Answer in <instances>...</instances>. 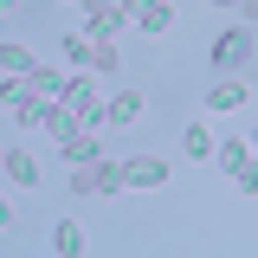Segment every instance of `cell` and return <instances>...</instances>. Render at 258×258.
<instances>
[{
    "label": "cell",
    "instance_id": "1",
    "mask_svg": "<svg viewBox=\"0 0 258 258\" xmlns=\"http://www.w3.org/2000/svg\"><path fill=\"white\" fill-rule=\"evenodd\" d=\"M71 194H129L123 187V161H116V155L71 161Z\"/></svg>",
    "mask_w": 258,
    "mask_h": 258
},
{
    "label": "cell",
    "instance_id": "2",
    "mask_svg": "<svg viewBox=\"0 0 258 258\" xmlns=\"http://www.w3.org/2000/svg\"><path fill=\"white\" fill-rule=\"evenodd\" d=\"M64 58H71V71H116V45L110 39H91V32H64Z\"/></svg>",
    "mask_w": 258,
    "mask_h": 258
},
{
    "label": "cell",
    "instance_id": "3",
    "mask_svg": "<svg viewBox=\"0 0 258 258\" xmlns=\"http://www.w3.org/2000/svg\"><path fill=\"white\" fill-rule=\"evenodd\" d=\"M207 58L220 64V78H239V71H245V64H252V32H220V39H213V52H207Z\"/></svg>",
    "mask_w": 258,
    "mask_h": 258
},
{
    "label": "cell",
    "instance_id": "4",
    "mask_svg": "<svg viewBox=\"0 0 258 258\" xmlns=\"http://www.w3.org/2000/svg\"><path fill=\"white\" fill-rule=\"evenodd\" d=\"M58 103H64V110H71L84 129H97V123H103V103H97V91H91V78H84V71H78V78H64Z\"/></svg>",
    "mask_w": 258,
    "mask_h": 258
},
{
    "label": "cell",
    "instance_id": "5",
    "mask_svg": "<svg viewBox=\"0 0 258 258\" xmlns=\"http://www.w3.org/2000/svg\"><path fill=\"white\" fill-rule=\"evenodd\" d=\"M161 181H168L161 155H123V187H161Z\"/></svg>",
    "mask_w": 258,
    "mask_h": 258
},
{
    "label": "cell",
    "instance_id": "6",
    "mask_svg": "<svg viewBox=\"0 0 258 258\" xmlns=\"http://www.w3.org/2000/svg\"><path fill=\"white\" fill-rule=\"evenodd\" d=\"M142 110H149V97L136 91V84H129V91H116L110 97V103H103V123H116V129H129L136 123V116H142Z\"/></svg>",
    "mask_w": 258,
    "mask_h": 258
},
{
    "label": "cell",
    "instance_id": "7",
    "mask_svg": "<svg viewBox=\"0 0 258 258\" xmlns=\"http://www.w3.org/2000/svg\"><path fill=\"white\" fill-rule=\"evenodd\" d=\"M123 26H129V13L116 7V0L97 7V13H84V32H91V39H110V45H116V32H123Z\"/></svg>",
    "mask_w": 258,
    "mask_h": 258
},
{
    "label": "cell",
    "instance_id": "8",
    "mask_svg": "<svg viewBox=\"0 0 258 258\" xmlns=\"http://www.w3.org/2000/svg\"><path fill=\"white\" fill-rule=\"evenodd\" d=\"M252 103V91L239 84V78H220L213 91H207V110H220V116H232V110H245Z\"/></svg>",
    "mask_w": 258,
    "mask_h": 258
},
{
    "label": "cell",
    "instance_id": "9",
    "mask_svg": "<svg viewBox=\"0 0 258 258\" xmlns=\"http://www.w3.org/2000/svg\"><path fill=\"white\" fill-rule=\"evenodd\" d=\"M84 245H91V239H84L78 220H58V226H52V252H58V258H84Z\"/></svg>",
    "mask_w": 258,
    "mask_h": 258
},
{
    "label": "cell",
    "instance_id": "10",
    "mask_svg": "<svg viewBox=\"0 0 258 258\" xmlns=\"http://www.w3.org/2000/svg\"><path fill=\"white\" fill-rule=\"evenodd\" d=\"M136 26L142 32H168L174 26V0H142V7H136Z\"/></svg>",
    "mask_w": 258,
    "mask_h": 258
},
{
    "label": "cell",
    "instance_id": "11",
    "mask_svg": "<svg viewBox=\"0 0 258 258\" xmlns=\"http://www.w3.org/2000/svg\"><path fill=\"white\" fill-rule=\"evenodd\" d=\"M181 149H187V161H213V149H220V142L207 136V123H187V129H181Z\"/></svg>",
    "mask_w": 258,
    "mask_h": 258
},
{
    "label": "cell",
    "instance_id": "12",
    "mask_svg": "<svg viewBox=\"0 0 258 258\" xmlns=\"http://www.w3.org/2000/svg\"><path fill=\"white\" fill-rule=\"evenodd\" d=\"M0 168H7V174H13L20 187H39V161H32L26 149H7V161H0Z\"/></svg>",
    "mask_w": 258,
    "mask_h": 258
},
{
    "label": "cell",
    "instance_id": "13",
    "mask_svg": "<svg viewBox=\"0 0 258 258\" xmlns=\"http://www.w3.org/2000/svg\"><path fill=\"white\" fill-rule=\"evenodd\" d=\"M58 149H64V161H97V155H103L91 129H78V136H71V142H58Z\"/></svg>",
    "mask_w": 258,
    "mask_h": 258
},
{
    "label": "cell",
    "instance_id": "14",
    "mask_svg": "<svg viewBox=\"0 0 258 258\" xmlns=\"http://www.w3.org/2000/svg\"><path fill=\"white\" fill-rule=\"evenodd\" d=\"M0 64H7L13 78H32V71H39V64H32V52H26V45H0Z\"/></svg>",
    "mask_w": 258,
    "mask_h": 258
},
{
    "label": "cell",
    "instance_id": "15",
    "mask_svg": "<svg viewBox=\"0 0 258 258\" xmlns=\"http://www.w3.org/2000/svg\"><path fill=\"white\" fill-rule=\"evenodd\" d=\"M232 181H239V194H258V155L239 161V168H232Z\"/></svg>",
    "mask_w": 258,
    "mask_h": 258
},
{
    "label": "cell",
    "instance_id": "16",
    "mask_svg": "<svg viewBox=\"0 0 258 258\" xmlns=\"http://www.w3.org/2000/svg\"><path fill=\"white\" fill-rule=\"evenodd\" d=\"M26 84H32V91H39V97H58V91H64V78H58V71H32Z\"/></svg>",
    "mask_w": 258,
    "mask_h": 258
},
{
    "label": "cell",
    "instance_id": "17",
    "mask_svg": "<svg viewBox=\"0 0 258 258\" xmlns=\"http://www.w3.org/2000/svg\"><path fill=\"white\" fill-rule=\"evenodd\" d=\"M20 97H26V78H7V84H0V103H7V110H13Z\"/></svg>",
    "mask_w": 258,
    "mask_h": 258
},
{
    "label": "cell",
    "instance_id": "18",
    "mask_svg": "<svg viewBox=\"0 0 258 258\" xmlns=\"http://www.w3.org/2000/svg\"><path fill=\"white\" fill-rule=\"evenodd\" d=\"M7 226H13V207H7V194H0V232H7Z\"/></svg>",
    "mask_w": 258,
    "mask_h": 258
},
{
    "label": "cell",
    "instance_id": "19",
    "mask_svg": "<svg viewBox=\"0 0 258 258\" xmlns=\"http://www.w3.org/2000/svg\"><path fill=\"white\" fill-rule=\"evenodd\" d=\"M97 7H110V0H78V13H97Z\"/></svg>",
    "mask_w": 258,
    "mask_h": 258
},
{
    "label": "cell",
    "instance_id": "20",
    "mask_svg": "<svg viewBox=\"0 0 258 258\" xmlns=\"http://www.w3.org/2000/svg\"><path fill=\"white\" fill-rule=\"evenodd\" d=\"M239 13H245V20H258V0H239Z\"/></svg>",
    "mask_w": 258,
    "mask_h": 258
},
{
    "label": "cell",
    "instance_id": "21",
    "mask_svg": "<svg viewBox=\"0 0 258 258\" xmlns=\"http://www.w3.org/2000/svg\"><path fill=\"white\" fill-rule=\"evenodd\" d=\"M13 7H20V0H0V13H13Z\"/></svg>",
    "mask_w": 258,
    "mask_h": 258
},
{
    "label": "cell",
    "instance_id": "22",
    "mask_svg": "<svg viewBox=\"0 0 258 258\" xmlns=\"http://www.w3.org/2000/svg\"><path fill=\"white\" fill-rule=\"evenodd\" d=\"M0 161H7V149H0Z\"/></svg>",
    "mask_w": 258,
    "mask_h": 258
},
{
    "label": "cell",
    "instance_id": "23",
    "mask_svg": "<svg viewBox=\"0 0 258 258\" xmlns=\"http://www.w3.org/2000/svg\"><path fill=\"white\" fill-rule=\"evenodd\" d=\"M252 149H258V136H252Z\"/></svg>",
    "mask_w": 258,
    "mask_h": 258
}]
</instances>
